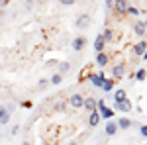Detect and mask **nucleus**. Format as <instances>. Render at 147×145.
<instances>
[{"mask_svg":"<svg viewBox=\"0 0 147 145\" xmlns=\"http://www.w3.org/2000/svg\"><path fill=\"white\" fill-rule=\"evenodd\" d=\"M98 110H100V118H106V120H110L114 116V110H110V108H106V104H104V100H98Z\"/></svg>","mask_w":147,"mask_h":145,"instance_id":"1","label":"nucleus"},{"mask_svg":"<svg viewBox=\"0 0 147 145\" xmlns=\"http://www.w3.org/2000/svg\"><path fill=\"white\" fill-rule=\"evenodd\" d=\"M84 45H86V39H84V35H79V37H75V41H73V49H75V51H82V49H84Z\"/></svg>","mask_w":147,"mask_h":145,"instance_id":"2","label":"nucleus"},{"mask_svg":"<svg viewBox=\"0 0 147 145\" xmlns=\"http://www.w3.org/2000/svg\"><path fill=\"white\" fill-rule=\"evenodd\" d=\"M69 102H71V106H73V108H82V102H84V98H82L80 94H73V96L69 98Z\"/></svg>","mask_w":147,"mask_h":145,"instance_id":"3","label":"nucleus"},{"mask_svg":"<svg viewBox=\"0 0 147 145\" xmlns=\"http://www.w3.org/2000/svg\"><path fill=\"white\" fill-rule=\"evenodd\" d=\"M114 108H116V110H120V112H129V110H131V102L127 100V98H125L124 102H120V104H116V102H114Z\"/></svg>","mask_w":147,"mask_h":145,"instance_id":"4","label":"nucleus"},{"mask_svg":"<svg viewBox=\"0 0 147 145\" xmlns=\"http://www.w3.org/2000/svg\"><path fill=\"white\" fill-rule=\"evenodd\" d=\"M90 80H92V84H94V86H100V88H102V84H104V80H106V78H104V73L100 71L98 75H92Z\"/></svg>","mask_w":147,"mask_h":145,"instance_id":"5","label":"nucleus"},{"mask_svg":"<svg viewBox=\"0 0 147 145\" xmlns=\"http://www.w3.org/2000/svg\"><path fill=\"white\" fill-rule=\"evenodd\" d=\"M112 4H114V8H116L118 12H122V14H124V12H127V6H129L125 0H114Z\"/></svg>","mask_w":147,"mask_h":145,"instance_id":"6","label":"nucleus"},{"mask_svg":"<svg viewBox=\"0 0 147 145\" xmlns=\"http://www.w3.org/2000/svg\"><path fill=\"white\" fill-rule=\"evenodd\" d=\"M82 108H86L88 112H94V110H96V100H94V98H84Z\"/></svg>","mask_w":147,"mask_h":145,"instance_id":"7","label":"nucleus"},{"mask_svg":"<svg viewBox=\"0 0 147 145\" xmlns=\"http://www.w3.org/2000/svg\"><path fill=\"white\" fill-rule=\"evenodd\" d=\"M96 63H98V67H106L108 65V55L102 51V53H96Z\"/></svg>","mask_w":147,"mask_h":145,"instance_id":"8","label":"nucleus"},{"mask_svg":"<svg viewBox=\"0 0 147 145\" xmlns=\"http://www.w3.org/2000/svg\"><path fill=\"white\" fill-rule=\"evenodd\" d=\"M104 43H106V41H104L102 35H98V37L94 39V49H96V53H102V51H104Z\"/></svg>","mask_w":147,"mask_h":145,"instance_id":"9","label":"nucleus"},{"mask_svg":"<svg viewBox=\"0 0 147 145\" xmlns=\"http://www.w3.org/2000/svg\"><path fill=\"white\" fill-rule=\"evenodd\" d=\"M127 98V94H125V90H116L114 92V102L116 104H120V102H124Z\"/></svg>","mask_w":147,"mask_h":145,"instance_id":"10","label":"nucleus"},{"mask_svg":"<svg viewBox=\"0 0 147 145\" xmlns=\"http://www.w3.org/2000/svg\"><path fill=\"white\" fill-rule=\"evenodd\" d=\"M124 73H125V69L122 67V65H116V67L112 69V77L114 78H122V77H124Z\"/></svg>","mask_w":147,"mask_h":145,"instance_id":"11","label":"nucleus"},{"mask_svg":"<svg viewBox=\"0 0 147 145\" xmlns=\"http://www.w3.org/2000/svg\"><path fill=\"white\" fill-rule=\"evenodd\" d=\"M145 49H147V43H145V41H139V43L134 47V53H136V55H143Z\"/></svg>","mask_w":147,"mask_h":145,"instance_id":"12","label":"nucleus"},{"mask_svg":"<svg viewBox=\"0 0 147 145\" xmlns=\"http://www.w3.org/2000/svg\"><path fill=\"white\" fill-rule=\"evenodd\" d=\"M98 122H100V114L94 110V112H90V118H88V123H90L92 127L94 125H98Z\"/></svg>","mask_w":147,"mask_h":145,"instance_id":"13","label":"nucleus"},{"mask_svg":"<svg viewBox=\"0 0 147 145\" xmlns=\"http://www.w3.org/2000/svg\"><path fill=\"white\" fill-rule=\"evenodd\" d=\"M145 30H147V24L139 20V22L136 24V34L137 35H145Z\"/></svg>","mask_w":147,"mask_h":145,"instance_id":"14","label":"nucleus"},{"mask_svg":"<svg viewBox=\"0 0 147 145\" xmlns=\"http://www.w3.org/2000/svg\"><path fill=\"white\" fill-rule=\"evenodd\" d=\"M10 122V114H8V110H4V108H0V123H6Z\"/></svg>","mask_w":147,"mask_h":145,"instance_id":"15","label":"nucleus"},{"mask_svg":"<svg viewBox=\"0 0 147 145\" xmlns=\"http://www.w3.org/2000/svg\"><path fill=\"white\" fill-rule=\"evenodd\" d=\"M118 132V123L116 122H110L108 125H106V135H114Z\"/></svg>","mask_w":147,"mask_h":145,"instance_id":"16","label":"nucleus"},{"mask_svg":"<svg viewBox=\"0 0 147 145\" xmlns=\"http://www.w3.org/2000/svg\"><path fill=\"white\" fill-rule=\"evenodd\" d=\"M131 125V120H127V118H122L120 122H118V127H122V129H127Z\"/></svg>","mask_w":147,"mask_h":145,"instance_id":"17","label":"nucleus"},{"mask_svg":"<svg viewBox=\"0 0 147 145\" xmlns=\"http://www.w3.org/2000/svg\"><path fill=\"white\" fill-rule=\"evenodd\" d=\"M77 26H79V28H86V26H88V16H80Z\"/></svg>","mask_w":147,"mask_h":145,"instance_id":"18","label":"nucleus"},{"mask_svg":"<svg viewBox=\"0 0 147 145\" xmlns=\"http://www.w3.org/2000/svg\"><path fill=\"white\" fill-rule=\"evenodd\" d=\"M61 80H63V75H59V73H57V75L51 77V84H61Z\"/></svg>","mask_w":147,"mask_h":145,"instance_id":"19","label":"nucleus"},{"mask_svg":"<svg viewBox=\"0 0 147 145\" xmlns=\"http://www.w3.org/2000/svg\"><path fill=\"white\" fill-rule=\"evenodd\" d=\"M145 75H147L145 69H139V71L136 73V78H137V80H145Z\"/></svg>","mask_w":147,"mask_h":145,"instance_id":"20","label":"nucleus"},{"mask_svg":"<svg viewBox=\"0 0 147 145\" xmlns=\"http://www.w3.org/2000/svg\"><path fill=\"white\" fill-rule=\"evenodd\" d=\"M69 69H71V65H69V63H61V65H59V71H61L59 75H63V73H69Z\"/></svg>","mask_w":147,"mask_h":145,"instance_id":"21","label":"nucleus"},{"mask_svg":"<svg viewBox=\"0 0 147 145\" xmlns=\"http://www.w3.org/2000/svg\"><path fill=\"white\" fill-rule=\"evenodd\" d=\"M102 88L106 90V92H110V90L114 88V84H112V80H104V84H102Z\"/></svg>","mask_w":147,"mask_h":145,"instance_id":"22","label":"nucleus"},{"mask_svg":"<svg viewBox=\"0 0 147 145\" xmlns=\"http://www.w3.org/2000/svg\"><path fill=\"white\" fill-rule=\"evenodd\" d=\"M102 37H104V41H112V37H114L112 30H106V32H104V35H102Z\"/></svg>","mask_w":147,"mask_h":145,"instance_id":"23","label":"nucleus"},{"mask_svg":"<svg viewBox=\"0 0 147 145\" xmlns=\"http://www.w3.org/2000/svg\"><path fill=\"white\" fill-rule=\"evenodd\" d=\"M127 12H129L131 16H137V8H134V6H127Z\"/></svg>","mask_w":147,"mask_h":145,"instance_id":"24","label":"nucleus"},{"mask_svg":"<svg viewBox=\"0 0 147 145\" xmlns=\"http://www.w3.org/2000/svg\"><path fill=\"white\" fill-rule=\"evenodd\" d=\"M47 86V80L45 78H41V80H39V88H45Z\"/></svg>","mask_w":147,"mask_h":145,"instance_id":"25","label":"nucleus"},{"mask_svg":"<svg viewBox=\"0 0 147 145\" xmlns=\"http://www.w3.org/2000/svg\"><path fill=\"white\" fill-rule=\"evenodd\" d=\"M61 4H65V6H71V4H75V0H61Z\"/></svg>","mask_w":147,"mask_h":145,"instance_id":"26","label":"nucleus"},{"mask_svg":"<svg viewBox=\"0 0 147 145\" xmlns=\"http://www.w3.org/2000/svg\"><path fill=\"white\" fill-rule=\"evenodd\" d=\"M141 135L147 137V125H141Z\"/></svg>","mask_w":147,"mask_h":145,"instance_id":"27","label":"nucleus"},{"mask_svg":"<svg viewBox=\"0 0 147 145\" xmlns=\"http://www.w3.org/2000/svg\"><path fill=\"white\" fill-rule=\"evenodd\" d=\"M6 2H8V0H0V6H4V4H6Z\"/></svg>","mask_w":147,"mask_h":145,"instance_id":"28","label":"nucleus"},{"mask_svg":"<svg viewBox=\"0 0 147 145\" xmlns=\"http://www.w3.org/2000/svg\"><path fill=\"white\" fill-rule=\"evenodd\" d=\"M22 145H30V143H22Z\"/></svg>","mask_w":147,"mask_h":145,"instance_id":"29","label":"nucleus"},{"mask_svg":"<svg viewBox=\"0 0 147 145\" xmlns=\"http://www.w3.org/2000/svg\"><path fill=\"white\" fill-rule=\"evenodd\" d=\"M71 145H77V143H71Z\"/></svg>","mask_w":147,"mask_h":145,"instance_id":"30","label":"nucleus"}]
</instances>
